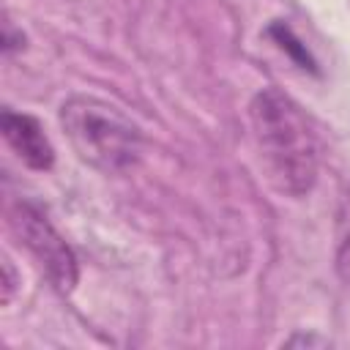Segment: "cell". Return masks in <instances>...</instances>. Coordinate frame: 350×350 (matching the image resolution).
<instances>
[{
  "label": "cell",
  "instance_id": "1",
  "mask_svg": "<svg viewBox=\"0 0 350 350\" xmlns=\"http://www.w3.org/2000/svg\"><path fill=\"white\" fill-rule=\"evenodd\" d=\"M249 120L273 189L284 197L309 194L317 180L320 148L301 107L279 88H262L249 104Z\"/></svg>",
  "mask_w": 350,
  "mask_h": 350
},
{
  "label": "cell",
  "instance_id": "2",
  "mask_svg": "<svg viewBox=\"0 0 350 350\" xmlns=\"http://www.w3.org/2000/svg\"><path fill=\"white\" fill-rule=\"evenodd\" d=\"M57 118L74 153L93 170L118 175L137 164L142 131L118 107L96 96H71L63 101Z\"/></svg>",
  "mask_w": 350,
  "mask_h": 350
},
{
  "label": "cell",
  "instance_id": "3",
  "mask_svg": "<svg viewBox=\"0 0 350 350\" xmlns=\"http://www.w3.org/2000/svg\"><path fill=\"white\" fill-rule=\"evenodd\" d=\"M8 221H11V230L19 235V241L27 246V252L38 260L46 279L60 293H71L79 276L77 257L71 246L63 241V235L52 227L46 213L33 202H14Z\"/></svg>",
  "mask_w": 350,
  "mask_h": 350
},
{
  "label": "cell",
  "instance_id": "4",
  "mask_svg": "<svg viewBox=\"0 0 350 350\" xmlns=\"http://www.w3.org/2000/svg\"><path fill=\"white\" fill-rule=\"evenodd\" d=\"M3 126V137L5 142L14 148V153L33 170H49L55 161V148L49 142V137L44 134L41 123L30 115L14 112V109H3L0 118Z\"/></svg>",
  "mask_w": 350,
  "mask_h": 350
},
{
  "label": "cell",
  "instance_id": "5",
  "mask_svg": "<svg viewBox=\"0 0 350 350\" xmlns=\"http://www.w3.org/2000/svg\"><path fill=\"white\" fill-rule=\"evenodd\" d=\"M336 273L350 284V189L345 191L336 213Z\"/></svg>",
  "mask_w": 350,
  "mask_h": 350
},
{
  "label": "cell",
  "instance_id": "6",
  "mask_svg": "<svg viewBox=\"0 0 350 350\" xmlns=\"http://www.w3.org/2000/svg\"><path fill=\"white\" fill-rule=\"evenodd\" d=\"M0 268H3V304H8L11 298H14V290H16V273H14V265H11V260L8 257H3V262H0Z\"/></svg>",
  "mask_w": 350,
  "mask_h": 350
},
{
  "label": "cell",
  "instance_id": "7",
  "mask_svg": "<svg viewBox=\"0 0 350 350\" xmlns=\"http://www.w3.org/2000/svg\"><path fill=\"white\" fill-rule=\"evenodd\" d=\"M284 345H287V347H293V345H306V347H309V345H320V347H323V345H328V339H320V336H304V334H295V336H290V339H287Z\"/></svg>",
  "mask_w": 350,
  "mask_h": 350
}]
</instances>
